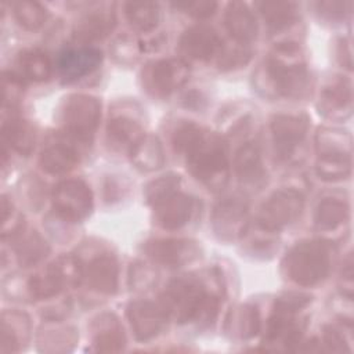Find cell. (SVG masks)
I'll use <instances>...</instances> for the list:
<instances>
[{
	"instance_id": "1",
	"label": "cell",
	"mask_w": 354,
	"mask_h": 354,
	"mask_svg": "<svg viewBox=\"0 0 354 354\" xmlns=\"http://www.w3.org/2000/svg\"><path fill=\"white\" fill-rule=\"evenodd\" d=\"M162 308L169 318L185 324L196 321L209 324L214 319L218 299L206 292L201 281L194 278H178L169 283L162 295Z\"/></svg>"
},
{
	"instance_id": "2",
	"label": "cell",
	"mask_w": 354,
	"mask_h": 354,
	"mask_svg": "<svg viewBox=\"0 0 354 354\" xmlns=\"http://www.w3.org/2000/svg\"><path fill=\"white\" fill-rule=\"evenodd\" d=\"M191 174L210 189H220L228 180V158L221 140L203 131L184 153Z\"/></svg>"
},
{
	"instance_id": "3",
	"label": "cell",
	"mask_w": 354,
	"mask_h": 354,
	"mask_svg": "<svg viewBox=\"0 0 354 354\" xmlns=\"http://www.w3.org/2000/svg\"><path fill=\"white\" fill-rule=\"evenodd\" d=\"M330 270V254L325 243L304 241L295 245L282 260L283 274L301 286L322 281Z\"/></svg>"
},
{
	"instance_id": "4",
	"label": "cell",
	"mask_w": 354,
	"mask_h": 354,
	"mask_svg": "<svg viewBox=\"0 0 354 354\" xmlns=\"http://www.w3.org/2000/svg\"><path fill=\"white\" fill-rule=\"evenodd\" d=\"M101 118V104L87 94L69 95L61 108L59 119L65 131L77 140L87 141Z\"/></svg>"
},
{
	"instance_id": "5",
	"label": "cell",
	"mask_w": 354,
	"mask_h": 354,
	"mask_svg": "<svg viewBox=\"0 0 354 354\" xmlns=\"http://www.w3.org/2000/svg\"><path fill=\"white\" fill-rule=\"evenodd\" d=\"M304 205L303 195L292 188L275 191L261 206L259 224L266 231H278L293 223L301 213Z\"/></svg>"
},
{
	"instance_id": "6",
	"label": "cell",
	"mask_w": 354,
	"mask_h": 354,
	"mask_svg": "<svg viewBox=\"0 0 354 354\" xmlns=\"http://www.w3.org/2000/svg\"><path fill=\"white\" fill-rule=\"evenodd\" d=\"M53 201L57 213L71 223L86 218L93 209V194L82 180L61 181L54 189Z\"/></svg>"
},
{
	"instance_id": "7",
	"label": "cell",
	"mask_w": 354,
	"mask_h": 354,
	"mask_svg": "<svg viewBox=\"0 0 354 354\" xmlns=\"http://www.w3.org/2000/svg\"><path fill=\"white\" fill-rule=\"evenodd\" d=\"M188 75V65L183 59L167 58L149 64L142 73V79L148 91L153 95L165 97L183 86Z\"/></svg>"
},
{
	"instance_id": "8",
	"label": "cell",
	"mask_w": 354,
	"mask_h": 354,
	"mask_svg": "<svg viewBox=\"0 0 354 354\" xmlns=\"http://www.w3.org/2000/svg\"><path fill=\"white\" fill-rule=\"evenodd\" d=\"M307 130L308 118L304 113L275 115L271 120V133L277 155L288 159L304 140Z\"/></svg>"
},
{
	"instance_id": "9",
	"label": "cell",
	"mask_w": 354,
	"mask_h": 354,
	"mask_svg": "<svg viewBox=\"0 0 354 354\" xmlns=\"http://www.w3.org/2000/svg\"><path fill=\"white\" fill-rule=\"evenodd\" d=\"M212 224L216 234L225 241L242 236L248 227V206L239 198H225L213 210Z\"/></svg>"
},
{
	"instance_id": "10",
	"label": "cell",
	"mask_w": 354,
	"mask_h": 354,
	"mask_svg": "<svg viewBox=\"0 0 354 354\" xmlns=\"http://www.w3.org/2000/svg\"><path fill=\"white\" fill-rule=\"evenodd\" d=\"M127 317L134 336L141 340H149L158 336L166 324V313L162 306L148 300H138L129 306Z\"/></svg>"
},
{
	"instance_id": "11",
	"label": "cell",
	"mask_w": 354,
	"mask_h": 354,
	"mask_svg": "<svg viewBox=\"0 0 354 354\" xmlns=\"http://www.w3.org/2000/svg\"><path fill=\"white\" fill-rule=\"evenodd\" d=\"M353 88L350 79L332 77L319 95V112L329 119H346L353 109Z\"/></svg>"
},
{
	"instance_id": "12",
	"label": "cell",
	"mask_w": 354,
	"mask_h": 354,
	"mask_svg": "<svg viewBox=\"0 0 354 354\" xmlns=\"http://www.w3.org/2000/svg\"><path fill=\"white\" fill-rule=\"evenodd\" d=\"M147 254L156 263L183 266L199 257V248L188 239H155L144 246Z\"/></svg>"
},
{
	"instance_id": "13",
	"label": "cell",
	"mask_w": 354,
	"mask_h": 354,
	"mask_svg": "<svg viewBox=\"0 0 354 354\" xmlns=\"http://www.w3.org/2000/svg\"><path fill=\"white\" fill-rule=\"evenodd\" d=\"M220 37L216 30L207 25H194L180 37V53L189 59L205 61L216 55L220 48Z\"/></svg>"
},
{
	"instance_id": "14",
	"label": "cell",
	"mask_w": 354,
	"mask_h": 354,
	"mask_svg": "<svg viewBox=\"0 0 354 354\" xmlns=\"http://www.w3.org/2000/svg\"><path fill=\"white\" fill-rule=\"evenodd\" d=\"M101 59V51L94 47L68 48L58 57V71L65 82H73L98 68Z\"/></svg>"
},
{
	"instance_id": "15",
	"label": "cell",
	"mask_w": 354,
	"mask_h": 354,
	"mask_svg": "<svg viewBox=\"0 0 354 354\" xmlns=\"http://www.w3.org/2000/svg\"><path fill=\"white\" fill-rule=\"evenodd\" d=\"M118 277H119V267L112 256H98L91 260L86 267H83V278L90 289L112 295L118 288Z\"/></svg>"
},
{
	"instance_id": "16",
	"label": "cell",
	"mask_w": 354,
	"mask_h": 354,
	"mask_svg": "<svg viewBox=\"0 0 354 354\" xmlns=\"http://www.w3.org/2000/svg\"><path fill=\"white\" fill-rule=\"evenodd\" d=\"M153 207L155 220L160 227L166 230H177L189 221L194 212V201L185 194L176 192Z\"/></svg>"
},
{
	"instance_id": "17",
	"label": "cell",
	"mask_w": 354,
	"mask_h": 354,
	"mask_svg": "<svg viewBox=\"0 0 354 354\" xmlns=\"http://www.w3.org/2000/svg\"><path fill=\"white\" fill-rule=\"evenodd\" d=\"M234 166L236 176L242 184L260 187L264 180L266 170L261 162V153L256 144H243L234 159Z\"/></svg>"
},
{
	"instance_id": "18",
	"label": "cell",
	"mask_w": 354,
	"mask_h": 354,
	"mask_svg": "<svg viewBox=\"0 0 354 354\" xmlns=\"http://www.w3.org/2000/svg\"><path fill=\"white\" fill-rule=\"evenodd\" d=\"M225 25L232 37L242 43H249L257 35L256 18L249 7L241 1H232L227 6Z\"/></svg>"
},
{
	"instance_id": "19",
	"label": "cell",
	"mask_w": 354,
	"mask_h": 354,
	"mask_svg": "<svg viewBox=\"0 0 354 354\" xmlns=\"http://www.w3.org/2000/svg\"><path fill=\"white\" fill-rule=\"evenodd\" d=\"M79 160V153L75 147L57 141L48 144L40 155V165L44 171L51 174H62L69 171Z\"/></svg>"
},
{
	"instance_id": "20",
	"label": "cell",
	"mask_w": 354,
	"mask_h": 354,
	"mask_svg": "<svg viewBox=\"0 0 354 354\" xmlns=\"http://www.w3.org/2000/svg\"><path fill=\"white\" fill-rule=\"evenodd\" d=\"M124 343L123 329L112 314H104L97 318L93 336V344L97 351H119L123 348Z\"/></svg>"
},
{
	"instance_id": "21",
	"label": "cell",
	"mask_w": 354,
	"mask_h": 354,
	"mask_svg": "<svg viewBox=\"0 0 354 354\" xmlns=\"http://www.w3.org/2000/svg\"><path fill=\"white\" fill-rule=\"evenodd\" d=\"M144 136L145 134L142 127L130 118L118 116L109 120L108 137L112 147H115L119 151L131 152Z\"/></svg>"
},
{
	"instance_id": "22",
	"label": "cell",
	"mask_w": 354,
	"mask_h": 354,
	"mask_svg": "<svg viewBox=\"0 0 354 354\" xmlns=\"http://www.w3.org/2000/svg\"><path fill=\"white\" fill-rule=\"evenodd\" d=\"M1 134L3 140L21 155H29L35 147V129L25 119L12 116L4 120Z\"/></svg>"
},
{
	"instance_id": "23",
	"label": "cell",
	"mask_w": 354,
	"mask_h": 354,
	"mask_svg": "<svg viewBox=\"0 0 354 354\" xmlns=\"http://www.w3.org/2000/svg\"><path fill=\"white\" fill-rule=\"evenodd\" d=\"M115 15L111 11H94L84 15L75 26L73 35L82 41L105 37L115 26Z\"/></svg>"
},
{
	"instance_id": "24",
	"label": "cell",
	"mask_w": 354,
	"mask_h": 354,
	"mask_svg": "<svg viewBox=\"0 0 354 354\" xmlns=\"http://www.w3.org/2000/svg\"><path fill=\"white\" fill-rule=\"evenodd\" d=\"M29 332V324L24 314L6 311L1 318V337L0 351H18L25 342Z\"/></svg>"
},
{
	"instance_id": "25",
	"label": "cell",
	"mask_w": 354,
	"mask_h": 354,
	"mask_svg": "<svg viewBox=\"0 0 354 354\" xmlns=\"http://www.w3.org/2000/svg\"><path fill=\"white\" fill-rule=\"evenodd\" d=\"M315 142L319 156H351V136L340 129H319Z\"/></svg>"
},
{
	"instance_id": "26",
	"label": "cell",
	"mask_w": 354,
	"mask_h": 354,
	"mask_svg": "<svg viewBox=\"0 0 354 354\" xmlns=\"http://www.w3.org/2000/svg\"><path fill=\"white\" fill-rule=\"evenodd\" d=\"M130 155L136 167L145 171L156 170L165 163L160 141L155 136H144L141 141L133 148Z\"/></svg>"
},
{
	"instance_id": "27",
	"label": "cell",
	"mask_w": 354,
	"mask_h": 354,
	"mask_svg": "<svg viewBox=\"0 0 354 354\" xmlns=\"http://www.w3.org/2000/svg\"><path fill=\"white\" fill-rule=\"evenodd\" d=\"M350 216L348 205L339 199H324L315 212V224L322 231L336 230L343 225Z\"/></svg>"
},
{
	"instance_id": "28",
	"label": "cell",
	"mask_w": 354,
	"mask_h": 354,
	"mask_svg": "<svg viewBox=\"0 0 354 354\" xmlns=\"http://www.w3.org/2000/svg\"><path fill=\"white\" fill-rule=\"evenodd\" d=\"M64 286L65 282L53 264H50L43 272L30 277V279L28 281L29 295L35 299L53 297L58 295L64 289Z\"/></svg>"
},
{
	"instance_id": "29",
	"label": "cell",
	"mask_w": 354,
	"mask_h": 354,
	"mask_svg": "<svg viewBox=\"0 0 354 354\" xmlns=\"http://www.w3.org/2000/svg\"><path fill=\"white\" fill-rule=\"evenodd\" d=\"M217 65L223 71H231L246 65L252 57V50L248 43L235 39L220 44L217 51Z\"/></svg>"
},
{
	"instance_id": "30",
	"label": "cell",
	"mask_w": 354,
	"mask_h": 354,
	"mask_svg": "<svg viewBox=\"0 0 354 354\" xmlns=\"http://www.w3.org/2000/svg\"><path fill=\"white\" fill-rule=\"evenodd\" d=\"M18 65L21 72L35 82L46 80L51 73V64L48 57L37 48L22 51L18 58Z\"/></svg>"
},
{
	"instance_id": "31",
	"label": "cell",
	"mask_w": 354,
	"mask_h": 354,
	"mask_svg": "<svg viewBox=\"0 0 354 354\" xmlns=\"http://www.w3.org/2000/svg\"><path fill=\"white\" fill-rule=\"evenodd\" d=\"M263 18L275 29L288 28L296 18V3L289 1H264L257 3Z\"/></svg>"
},
{
	"instance_id": "32",
	"label": "cell",
	"mask_w": 354,
	"mask_h": 354,
	"mask_svg": "<svg viewBox=\"0 0 354 354\" xmlns=\"http://www.w3.org/2000/svg\"><path fill=\"white\" fill-rule=\"evenodd\" d=\"M126 15L133 28L148 32L158 25L159 8L155 3L133 1L126 6Z\"/></svg>"
},
{
	"instance_id": "33",
	"label": "cell",
	"mask_w": 354,
	"mask_h": 354,
	"mask_svg": "<svg viewBox=\"0 0 354 354\" xmlns=\"http://www.w3.org/2000/svg\"><path fill=\"white\" fill-rule=\"evenodd\" d=\"M230 324L234 336H238L241 339L253 337L260 330L259 311L250 304L241 306L230 319Z\"/></svg>"
},
{
	"instance_id": "34",
	"label": "cell",
	"mask_w": 354,
	"mask_h": 354,
	"mask_svg": "<svg viewBox=\"0 0 354 354\" xmlns=\"http://www.w3.org/2000/svg\"><path fill=\"white\" fill-rule=\"evenodd\" d=\"M48 250L46 241L35 232L22 238L17 246V256L22 266H32L46 257Z\"/></svg>"
},
{
	"instance_id": "35",
	"label": "cell",
	"mask_w": 354,
	"mask_h": 354,
	"mask_svg": "<svg viewBox=\"0 0 354 354\" xmlns=\"http://www.w3.org/2000/svg\"><path fill=\"white\" fill-rule=\"evenodd\" d=\"M180 176L174 173H169L165 176H160L159 178L151 181L145 188V198L147 202L151 205H158L162 201L170 198L176 192H178L180 185Z\"/></svg>"
},
{
	"instance_id": "36",
	"label": "cell",
	"mask_w": 354,
	"mask_h": 354,
	"mask_svg": "<svg viewBox=\"0 0 354 354\" xmlns=\"http://www.w3.org/2000/svg\"><path fill=\"white\" fill-rule=\"evenodd\" d=\"M317 174L324 180H342L351 173V156H319Z\"/></svg>"
},
{
	"instance_id": "37",
	"label": "cell",
	"mask_w": 354,
	"mask_h": 354,
	"mask_svg": "<svg viewBox=\"0 0 354 354\" xmlns=\"http://www.w3.org/2000/svg\"><path fill=\"white\" fill-rule=\"evenodd\" d=\"M14 15L21 26L29 30L39 29L46 21V10L36 1H18L14 4Z\"/></svg>"
},
{
	"instance_id": "38",
	"label": "cell",
	"mask_w": 354,
	"mask_h": 354,
	"mask_svg": "<svg viewBox=\"0 0 354 354\" xmlns=\"http://www.w3.org/2000/svg\"><path fill=\"white\" fill-rule=\"evenodd\" d=\"M76 342V333L71 328H55L47 329L44 332L40 344H43V350L46 351H68Z\"/></svg>"
},
{
	"instance_id": "39",
	"label": "cell",
	"mask_w": 354,
	"mask_h": 354,
	"mask_svg": "<svg viewBox=\"0 0 354 354\" xmlns=\"http://www.w3.org/2000/svg\"><path fill=\"white\" fill-rule=\"evenodd\" d=\"M24 94V83L18 75L6 72L3 76V102L4 106H15Z\"/></svg>"
},
{
	"instance_id": "40",
	"label": "cell",
	"mask_w": 354,
	"mask_h": 354,
	"mask_svg": "<svg viewBox=\"0 0 354 354\" xmlns=\"http://www.w3.org/2000/svg\"><path fill=\"white\" fill-rule=\"evenodd\" d=\"M1 214H3V236L6 238L7 235L11 236L14 234H18L22 228L21 217L15 213L12 205L8 203L6 198H3L1 201Z\"/></svg>"
},
{
	"instance_id": "41",
	"label": "cell",
	"mask_w": 354,
	"mask_h": 354,
	"mask_svg": "<svg viewBox=\"0 0 354 354\" xmlns=\"http://www.w3.org/2000/svg\"><path fill=\"white\" fill-rule=\"evenodd\" d=\"M113 57L120 61V62H127V61H134L137 58V44L133 41V39L123 36L119 37L113 43Z\"/></svg>"
},
{
	"instance_id": "42",
	"label": "cell",
	"mask_w": 354,
	"mask_h": 354,
	"mask_svg": "<svg viewBox=\"0 0 354 354\" xmlns=\"http://www.w3.org/2000/svg\"><path fill=\"white\" fill-rule=\"evenodd\" d=\"M310 301H311V296L299 293V292H290V293H285L277 300V307L296 313L300 308L306 307Z\"/></svg>"
},
{
	"instance_id": "43",
	"label": "cell",
	"mask_w": 354,
	"mask_h": 354,
	"mask_svg": "<svg viewBox=\"0 0 354 354\" xmlns=\"http://www.w3.org/2000/svg\"><path fill=\"white\" fill-rule=\"evenodd\" d=\"M176 6L178 8H183L187 14H189L195 18H207L214 12L217 3H214V1H188V3H178Z\"/></svg>"
},
{
	"instance_id": "44",
	"label": "cell",
	"mask_w": 354,
	"mask_h": 354,
	"mask_svg": "<svg viewBox=\"0 0 354 354\" xmlns=\"http://www.w3.org/2000/svg\"><path fill=\"white\" fill-rule=\"evenodd\" d=\"M324 342L332 350H344L346 348L344 337L340 333V330L336 329L335 326H326L324 329Z\"/></svg>"
},
{
	"instance_id": "45",
	"label": "cell",
	"mask_w": 354,
	"mask_h": 354,
	"mask_svg": "<svg viewBox=\"0 0 354 354\" xmlns=\"http://www.w3.org/2000/svg\"><path fill=\"white\" fill-rule=\"evenodd\" d=\"M344 3H319L318 7L321 10V12L324 15H328V18H337V17H343L344 14Z\"/></svg>"
},
{
	"instance_id": "46",
	"label": "cell",
	"mask_w": 354,
	"mask_h": 354,
	"mask_svg": "<svg viewBox=\"0 0 354 354\" xmlns=\"http://www.w3.org/2000/svg\"><path fill=\"white\" fill-rule=\"evenodd\" d=\"M337 58H339L342 65L347 66L348 69L351 68V50H350V44L344 39H342L340 43H339Z\"/></svg>"
}]
</instances>
